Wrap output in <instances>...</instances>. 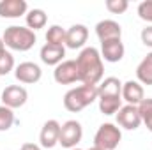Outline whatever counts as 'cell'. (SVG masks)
<instances>
[{"mask_svg":"<svg viewBox=\"0 0 152 150\" xmlns=\"http://www.w3.org/2000/svg\"><path fill=\"white\" fill-rule=\"evenodd\" d=\"M76 69H78V81L83 85H99L103 81L104 66L97 48L87 46L76 57Z\"/></svg>","mask_w":152,"mask_h":150,"instance_id":"cell-1","label":"cell"},{"mask_svg":"<svg viewBox=\"0 0 152 150\" xmlns=\"http://www.w3.org/2000/svg\"><path fill=\"white\" fill-rule=\"evenodd\" d=\"M99 90L97 85H80L76 88H71L64 95V108L71 113H78L90 106L94 101H97Z\"/></svg>","mask_w":152,"mask_h":150,"instance_id":"cell-2","label":"cell"},{"mask_svg":"<svg viewBox=\"0 0 152 150\" xmlns=\"http://www.w3.org/2000/svg\"><path fill=\"white\" fill-rule=\"evenodd\" d=\"M2 39H4L5 46L9 50H14V51H28L37 42L36 32H32L27 27H18V25L7 27Z\"/></svg>","mask_w":152,"mask_h":150,"instance_id":"cell-3","label":"cell"},{"mask_svg":"<svg viewBox=\"0 0 152 150\" xmlns=\"http://www.w3.org/2000/svg\"><path fill=\"white\" fill-rule=\"evenodd\" d=\"M122 140V131L118 125L112 122L101 124L99 129L94 134V147H99L103 150H115Z\"/></svg>","mask_w":152,"mask_h":150,"instance_id":"cell-4","label":"cell"},{"mask_svg":"<svg viewBox=\"0 0 152 150\" xmlns=\"http://www.w3.org/2000/svg\"><path fill=\"white\" fill-rule=\"evenodd\" d=\"M81 138H83V127L78 120H67L60 125V138H58L60 147L67 150L76 149V145L81 141Z\"/></svg>","mask_w":152,"mask_h":150,"instance_id":"cell-5","label":"cell"},{"mask_svg":"<svg viewBox=\"0 0 152 150\" xmlns=\"http://www.w3.org/2000/svg\"><path fill=\"white\" fill-rule=\"evenodd\" d=\"M0 101L4 103V106H7L11 110H16V108L25 106V103L28 101V92L21 85H9V87L4 88V92L0 95Z\"/></svg>","mask_w":152,"mask_h":150,"instance_id":"cell-6","label":"cell"},{"mask_svg":"<svg viewBox=\"0 0 152 150\" xmlns=\"http://www.w3.org/2000/svg\"><path fill=\"white\" fill-rule=\"evenodd\" d=\"M58 138H60V124L58 120L51 118L46 120L41 127L39 133V143L42 149H53L55 145H58Z\"/></svg>","mask_w":152,"mask_h":150,"instance_id":"cell-7","label":"cell"},{"mask_svg":"<svg viewBox=\"0 0 152 150\" xmlns=\"http://www.w3.org/2000/svg\"><path fill=\"white\" fill-rule=\"evenodd\" d=\"M117 125L127 131H134L142 125V117L138 113V106L126 104L117 111Z\"/></svg>","mask_w":152,"mask_h":150,"instance_id":"cell-8","label":"cell"},{"mask_svg":"<svg viewBox=\"0 0 152 150\" xmlns=\"http://www.w3.org/2000/svg\"><path fill=\"white\" fill-rule=\"evenodd\" d=\"M14 76L20 83L34 85L42 78V71L36 62H21L14 67Z\"/></svg>","mask_w":152,"mask_h":150,"instance_id":"cell-9","label":"cell"},{"mask_svg":"<svg viewBox=\"0 0 152 150\" xmlns=\"http://www.w3.org/2000/svg\"><path fill=\"white\" fill-rule=\"evenodd\" d=\"M101 58H104L110 64H117L124 58L126 55V48L122 39H110V41H103L101 42Z\"/></svg>","mask_w":152,"mask_h":150,"instance_id":"cell-10","label":"cell"},{"mask_svg":"<svg viewBox=\"0 0 152 150\" xmlns=\"http://www.w3.org/2000/svg\"><path fill=\"white\" fill-rule=\"evenodd\" d=\"M88 39V28L81 23H76L66 30V46L69 50H83L85 42Z\"/></svg>","mask_w":152,"mask_h":150,"instance_id":"cell-11","label":"cell"},{"mask_svg":"<svg viewBox=\"0 0 152 150\" xmlns=\"http://www.w3.org/2000/svg\"><path fill=\"white\" fill-rule=\"evenodd\" d=\"M53 79L58 85H71L78 81V69H76L75 60H64L62 64H58L53 71Z\"/></svg>","mask_w":152,"mask_h":150,"instance_id":"cell-12","label":"cell"},{"mask_svg":"<svg viewBox=\"0 0 152 150\" xmlns=\"http://www.w3.org/2000/svg\"><path fill=\"white\" fill-rule=\"evenodd\" d=\"M143 99H145V90L140 81L129 79L122 83V101H126L131 106H138Z\"/></svg>","mask_w":152,"mask_h":150,"instance_id":"cell-13","label":"cell"},{"mask_svg":"<svg viewBox=\"0 0 152 150\" xmlns=\"http://www.w3.org/2000/svg\"><path fill=\"white\" fill-rule=\"evenodd\" d=\"M42 64L46 66H58L64 62V57H66V48L64 46H55V44H44L41 48V53H39Z\"/></svg>","mask_w":152,"mask_h":150,"instance_id":"cell-14","label":"cell"},{"mask_svg":"<svg viewBox=\"0 0 152 150\" xmlns=\"http://www.w3.org/2000/svg\"><path fill=\"white\" fill-rule=\"evenodd\" d=\"M96 36L99 41H110V39H120L122 37V27L113 20H101L96 25Z\"/></svg>","mask_w":152,"mask_h":150,"instance_id":"cell-15","label":"cell"},{"mask_svg":"<svg viewBox=\"0 0 152 150\" xmlns=\"http://www.w3.org/2000/svg\"><path fill=\"white\" fill-rule=\"evenodd\" d=\"M28 12V4L25 0H2L0 18H20Z\"/></svg>","mask_w":152,"mask_h":150,"instance_id":"cell-16","label":"cell"},{"mask_svg":"<svg viewBox=\"0 0 152 150\" xmlns=\"http://www.w3.org/2000/svg\"><path fill=\"white\" fill-rule=\"evenodd\" d=\"M99 95H112V97H122V81L115 76L104 78L97 85Z\"/></svg>","mask_w":152,"mask_h":150,"instance_id":"cell-17","label":"cell"},{"mask_svg":"<svg viewBox=\"0 0 152 150\" xmlns=\"http://www.w3.org/2000/svg\"><path fill=\"white\" fill-rule=\"evenodd\" d=\"M136 81H140L142 85H152V51L143 57V60L138 64L136 67Z\"/></svg>","mask_w":152,"mask_h":150,"instance_id":"cell-18","label":"cell"},{"mask_svg":"<svg viewBox=\"0 0 152 150\" xmlns=\"http://www.w3.org/2000/svg\"><path fill=\"white\" fill-rule=\"evenodd\" d=\"M25 21H27V28H30L32 32H36L39 28H44L48 23V16L42 9H30L25 14Z\"/></svg>","mask_w":152,"mask_h":150,"instance_id":"cell-19","label":"cell"},{"mask_svg":"<svg viewBox=\"0 0 152 150\" xmlns=\"http://www.w3.org/2000/svg\"><path fill=\"white\" fill-rule=\"evenodd\" d=\"M99 111L103 115H117L122 108V97H112V95H99Z\"/></svg>","mask_w":152,"mask_h":150,"instance_id":"cell-20","label":"cell"},{"mask_svg":"<svg viewBox=\"0 0 152 150\" xmlns=\"http://www.w3.org/2000/svg\"><path fill=\"white\" fill-rule=\"evenodd\" d=\"M46 42L48 44H55V46H64L66 42V28H62L60 25H51L46 32Z\"/></svg>","mask_w":152,"mask_h":150,"instance_id":"cell-21","label":"cell"},{"mask_svg":"<svg viewBox=\"0 0 152 150\" xmlns=\"http://www.w3.org/2000/svg\"><path fill=\"white\" fill-rule=\"evenodd\" d=\"M138 113L142 117V124H145V127L152 133V97L143 99L138 104Z\"/></svg>","mask_w":152,"mask_h":150,"instance_id":"cell-22","label":"cell"},{"mask_svg":"<svg viewBox=\"0 0 152 150\" xmlns=\"http://www.w3.org/2000/svg\"><path fill=\"white\" fill-rule=\"evenodd\" d=\"M16 122L14 118V111L7 106H0V131H9L12 127V124Z\"/></svg>","mask_w":152,"mask_h":150,"instance_id":"cell-23","label":"cell"},{"mask_svg":"<svg viewBox=\"0 0 152 150\" xmlns=\"http://www.w3.org/2000/svg\"><path fill=\"white\" fill-rule=\"evenodd\" d=\"M14 57L11 51H2L0 53V76H7L12 69H14Z\"/></svg>","mask_w":152,"mask_h":150,"instance_id":"cell-24","label":"cell"},{"mask_svg":"<svg viewBox=\"0 0 152 150\" xmlns=\"http://www.w3.org/2000/svg\"><path fill=\"white\" fill-rule=\"evenodd\" d=\"M104 5L112 14H124L129 7V2L127 0H106Z\"/></svg>","mask_w":152,"mask_h":150,"instance_id":"cell-25","label":"cell"},{"mask_svg":"<svg viewBox=\"0 0 152 150\" xmlns=\"http://www.w3.org/2000/svg\"><path fill=\"white\" fill-rule=\"evenodd\" d=\"M136 11H138L140 20H143V21H147V23L152 25V0H143V2H140Z\"/></svg>","mask_w":152,"mask_h":150,"instance_id":"cell-26","label":"cell"},{"mask_svg":"<svg viewBox=\"0 0 152 150\" xmlns=\"http://www.w3.org/2000/svg\"><path fill=\"white\" fill-rule=\"evenodd\" d=\"M140 37H142V42H143L147 48H152V25L145 27V28H142Z\"/></svg>","mask_w":152,"mask_h":150,"instance_id":"cell-27","label":"cell"},{"mask_svg":"<svg viewBox=\"0 0 152 150\" xmlns=\"http://www.w3.org/2000/svg\"><path fill=\"white\" fill-rule=\"evenodd\" d=\"M20 150H42L41 145H36V143H23Z\"/></svg>","mask_w":152,"mask_h":150,"instance_id":"cell-28","label":"cell"},{"mask_svg":"<svg viewBox=\"0 0 152 150\" xmlns=\"http://www.w3.org/2000/svg\"><path fill=\"white\" fill-rule=\"evenodd\" d=\"M2 51H5V42H4V39L0 37V53Z\"/></svg>","mask_w":152,"mask_h":150,"instance_id":"cell-29","label":"cell"},{"mask_svg":"<svg viewBox=\"0 0 152 150\" xmlns=\"http://www.w3.org/2000/svg\"><path fill=\"white\" fill-rule=\"evenodd\" d=\"M88 150H103V149H99V147H92V149H88Z\"/></svg>","mask_w":152,"mask_h":150,"instance_id":"cell-30","label":"cell"},{"mask_svg":"<svg viewBox=\"0 0 152 150\" xmlns=\"http://www.w3.org/2000/svg\"><path fill=\"white\" fill-rule=\"evenodd\" d=\"M71 150H81V149H78V147H76V149H71Z\"/></svg>","mask_w":152,"mask_h":150,"instance_id":"cell-31","label":"cell"}]
</instances>
